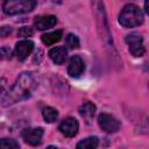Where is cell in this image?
I'll return each mask as SVG.
<instances>
[{"mask_svg": "<svg viewBox=\"0 0 149 149\" xmlns=\"http://www.w3.org/2000/svg\"><path fill=\"white\" fill-rule=\"evenodd\" d=\"M36 87V80L31 72H23L21 73L13 87L7 92L6 97L2 100L3 106H10L17 101H21L28 98L31 92Z\"/></svg>", "mask_w": 149, "mask_h": 149, "instance_id": "1", "label": "cell"}, {"mask_svg": "<svg viewBox=\"0 0 149 149\" xmlns=\"http://www.w3.org/2000/svg\"><path fill=\"white\" fill-rule=\"evenodd\" d=\"M143 22L142 10L134 3L126 5L119 14V23L125 28H134Z\"/></svg>", "mask_w": 149, "mask_h": 149, "instance_id": "2", "label": "cell"}, {"mask_svg": "<svg viewBox=\"0 0 149 149\" xmlns=\"http://www.w3.org/2000/svg\"><path fill=\"white\" fill-rule=\"evenodd\" d=\"M36 6L34 0H7L2 3V10L7 15H16L31 12Z\"/></svg>", "mask_w": 149, "mask_h": 149, "instance_id": "3", "label": "cell"}, {"mask_svg": "<svg viewBox=\"0 0 149 149\" xmlns=\"http://www.w3.org/2000/svg\"><path fill=\"white\" fill-rule=\"evenodd\" d=\"M126 43L128 44V48H129V51L133 56L135 57H141L143 56L144 51H146V48H144V43H143V38L140 34L137 33H132L129 35L126 36L125 38Z\"/></svg>", "mask_w": 149, "mask_h": 149, "instance_id": "4", "label": "cell"}, {"mask_svg": "<svg viewBox=\"0 0 149 149\" xmlns=\"http://www.w3.org/2000/svg\"><path fill=\"white\" fill-rule=\"evenodd\" d=\"M98 125L106 133H115L120 129V122L107 113H101L98 116Z\"/></svg>", "mask_w": 149, "mask_h": 149, "instance_id": "5", "label": "cell"}, {"mask_svg": "<svg viewBox=\"0 0 149 149\" xmlns=\"http://www.w3.org/2000/svg\"><path fill=\"white\" fill-rule=\"evenodd\" d=\"M58 128H59L61 133L63 135H65L66 137H73L78 133L79 125H78V121L74 118H66L59 123Z\"/></svg>", "mask_w": 149, "mask_h": 149, "instance_id": "6", "label": "cell"}, {"mask_svg": "<svg viewBox=\"0 0 149 149\" xmlns=\"http://www.w3.org/2000/svg\"><path fill=\"white\" fill-rule=\"evenodd\" d=\"M43 129L42 128H27L22 132V137L26 143L30 146H38L42 141Z\"/></svg>", "mask_w": 149, "mask_h": 149, "instance_id": "7", "label": "cell"}, {"mask_svg": "<svg viewBox=\"0 0 149 149\" xmlns=\"http://www.w3.org/2000/svg\"><path fill=\"white\" fill-rule=\"evenodd\" d=\"M34 50V43L29 40H23L16 43L15 56L19 61H24Z\"/></svg>", "mask_w": 149, "mask_h": 149, "instance_id": "8", "label": "cell"}, {"mask_svg": "<svg viewBox=\"0 0 149 149\" xmlns=\"http://www.w3.org/2000/svg\"><path fill=\"white\" fill-rule=\"evenodd\" d=\"M56 23H57V17L55 15H38L34 20V26L40 30L52 28Z\"/></svg>", "mask_w": 149, "mask_h": 149, "instance_id": "9", "label": "cell"}, {"mask_svg": "<svg viewBox=\"0 0 149 149\" xmlns=\"http://www.w3.org/2000/svg\"><path fill=\"white\" fill-rule=\"evenodd\" d=\"M84 62L79 56H73L70 59L69 66H68V73L73 77V78H78L83 72H84Z\"/></svg>", "mask_w": 149, "mask_h": 149, "instance_id": "10", "label": "cell"}, {"mask_svg": "<svg viewBox=\"0 0 149 149\" xmlns=\"http://www.w3.org/2000/svg\"><path fill=\"white\" fill-rule=\"evenodd\" d=\"M49 57L56 64H63L68 57V51L64 47H56L49 51Z\"/></svg>", "mask_w": 149, "mask_h": 149, "instance_id": "11", "label": "cell"}, {"mask_svg": "<svg viewBox=\"0 0 149 149\" xmlns=\"http://www.w3.org/2000/svg\"><path fill=\"white\" fill-rule=\"evenodd\" d=\"M79 113L80 115L86 120L87 123H90V121L92 120V118L94 116V113H95V106L90 102V101H85L80 108H79Z\"/></svg>", "mask_w": 149, "mask_h": 149, "instance_id": "12", "label": "cell"}, {"mask_svg": "<svg viewBox=\"0 0 149 149\" xmlns=\"http://www.w3.org/2000/svg\"><path fill=\"white\" fill-rule=\"evenodd\" d=\"M62 30H56V31H51V33H47L44 35H42V42L47 45H51L55 44L56 42H58L62 37Z\"/></svg>", "mask_w": 149, "mask_h": 149, "instance_id": "13", "label": "cell"}, {"mask_svg": "<svg viewBox=\"0 0 149 149\" xmlns=\"http://www.w3.org/2000/svg\"><path fill=\"white\" fill-rule=\"evenodd\" d=\"M97 147H98V139L95 136H91L85 140H81L77 144V149H97Z\"/></svg>", "mask_w": 149, "mask_h": 149, "instance_id": "14", "label": "cell"}, {"mask_svg": "<svg viewBox=\"0 0 149 149\" xmlns=\"http://www.w3.org/2000/svg\"><path fill=\"white\" fill-rule=\"evenodd\" d=\"M42 114H43L44 120H45L47 122H49V123L55 122V121L57 120V118H58V112H57L55 108H52V107H45V108L43 109Z\"/></svg>", "mask_w": 149, "mask_h": 149, "instance_id": "15", "label": "cell"}, {"mask_svg": "<svg viewBox=\"0 0 149 149\" xmlns=\"http://www.w3.org/2000/svg\"><path fill=\"white\" fill-rule=\"evenodd\" d=\"M0 149H20V146L13 139H1Z\"/></svg>", "mask_w": 149, "mask_h": 149, "instance_id": "16", "label": "cell"}, {"mask_svg": "<svg viewBox=\"0 0 149 149\" xmlns=\"http://www.w3.org/2000/svg\"><path fill=\"white\" fill-rule=\"evenodd\" d=\"M65 44L69 49H77V48H79V40L76 35L69 34L65 38Z\"/></svg>", "mask_w": 149, "mask_h": 149, "instance_id": "17", "label": "cell"}, {"mask_svg": "<svg viewBox=\"0 0 149 149\" xmlns=\"http://www.w3.org/2000/svg\"><path fill=\"white\" fill-rule=\"evenodd\" d=\"M33 34H34V31H33V29L30 27H22L17 31V36L19 37H30Z\"/></svg>", "mask_w": 149, "mask_h": 149, "instance_id": "18", "label": "cell"}, {"mask_svg": "<svg viewBox=\"0 0 149 149\" xmlns=\"http://www.w3.org/2000/svg\"><path fill=\"white\" fill-rule=\"evenodd\" d=\"M12 57V50L8 47L0 48V58L2 59H9Z\"/></svg>", "mask_w": 149, "mask_h": 149, "instance_id": "19", "label": "cell"}, {"mask_svg": "<svg viewBox=\"0 0 149 149\" xmlns=\"http://www.w3.org/2000/svg\"><path fill=\"white\" fill-rule=\"evenodd\" d=\"M10 33H12V27L9 26L0 27V37H7Z\"/></svg>", "mask_w": 149, "mask_h": 149, "instance_id": "20", "label": "cell"}, {"mask_svg": "<svg viewBox=\"0 0 149 149\" xmlns=\"http://www.w3.org/2000/svg\"><path fill=\"white\" fill-rule=\"evenodd\" d=\"M47 149H57V148H56V147H54V146H49Z\"/></svg>", "mask_w": 149, "mask_h": 149, "instance_id": "21", "label": "cell"}]
</instances>
